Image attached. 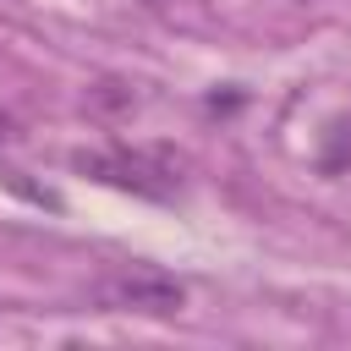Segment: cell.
Listing matches in <instances>:
<instances>
[{
    "instance_id": "1",
    "label": "cell",
    "mask_w": 351,
    "mask_h": 351,
    "mask_svg": "<svg viewBox=\"0 0 351 351\" xmlns=\"http://www.w3.org/2000/svg\"><path fill=\"white\" fill-rule=\"evenodd\" d=\"M71 165L115 192H132L143 203H176L181 197V154L170 148H132V143H110V148H82L71 154Z\"/></svg>"
},
{
    "instance_id": "2",
    "label": "cell",
    "mask_w": 351,
    "mask_h": 351,
    "mask_svg": "<svg viewBox=\"0 0 351 351\" xmlns=\"http://www.w3.org/2000/svg\"><path fill=\"white\" fill-rule=\"evenodd\" d=\"M99 313H132V318H176L186 307V285L159 263H115L88 285Z\"/></svg>"
},
{
    "instance_id": "3",
    "label": "cell",
    "mask_w": 351,
    "mask_h": 351,
    "mask_svg": "<svg viewBox=\"0 0 351 351\" xmlns=\"http://www.w3.org/2000/svg\"><path fill=\"white\" fill-rule=\"evenodd\" d=\"M318 170L324 176H346L351 170V115L329 121L324 137H318Z\"/></svg>"
},
{
    "instance_id": "4",
    "label": "cell",
    "mask_w": 351,
    "mask_h": 351,
    "mask_svg": "<svg viewBox=\"0 0 351 351\" xmlns=\"http://www.w3.org/2000/svg\"><path fill=\"white\" fill-rule=\"evenodd\" d=\"M16 137V121H11V110H0V143H11Z\"/></svg>"
}]
</instances>
